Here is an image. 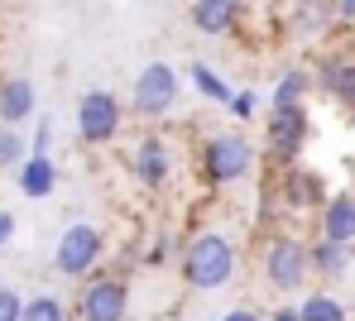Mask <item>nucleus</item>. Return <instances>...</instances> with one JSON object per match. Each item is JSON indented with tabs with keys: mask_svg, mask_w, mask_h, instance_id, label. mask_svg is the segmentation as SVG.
<instances>
[{
	"mask_svg": "<svg viewBox=\"0 0 355 321\" xmlns=\"http://www.w3.org/2000/svg\"><path fill=\"white\" fill-rule=\"evenodd\" d=\"M240 268V250L226 230H192L182 235V255H178V273L187 288L197 293H216L236 278Z\"/></svg>",
	"mask_w": 355,
	"mask_h": 321,
	"instance_id": "f257e3e1",
	"label": "nucleus"
},
{
	"mask_svg": "<svg viewBox=\"0 0 355 321\" xmlns=\"http://www.w3.org/2000/svg\"><path fill=\"white\" fill-rule=\"evenodd\" d=\"M254 163H259V149H254V139H250L240 125L207 134V139H202V149H197L202 183H207V187H216V192H231V187H240V183H250Z\"/></svg>",
	"mask_w": 355,
	"mask_h": 321,
	"instance_id": "f03ea898",
	"label": "nucleus"
},
{
	"mask_svg": "<svg viewBox=\"0 0 355 321\" xmlns=\"http://www.w3.org/2000/svg\"><path fill=\"white\" fill-rule=\"evenodd\" d=\"M259 268H264L269 293H297V288L312 278V240H302L293 230H274V235L264 240Z\"/></svg>",
	"mask_w": 355,
	"mask_h": 321,
	"instance_id": "7ed1b4c3",
	"label": "nucleus"
},
{
	"mask_svg": "<svg viewBox=\"0 0 355 321\" xmlns=\"http://www.w3.org/2000/svg\"><path fill=\"white\" fill-rule=\"evenodd\" d=\"M312 144V111L307 106H269L264 116V154L274 168H293L302 163Z\"/></svg>",
	"mask_w": 355,
	"mask_h": 321,
	"instance_id": "20e7f679",
	"label": "nucleus"
},
{
	"mask_svg": "<svg viewBox=\"0 0 355 321\" xmlns=\"http://www.w3.org/2000/svg\"><path fill=\"white\" fill-rule=\"evenodd\" d=\"M101 259H106V235L92 221H72L53 245V268L72 283H87L92 273H101Z\"/></svg>",
	"mask_w": 355,
	"mask_h": 321,
	"instance_id": "39448f33",
	"label": "nucleus"
},
{
	"mask_svg": "<svg viewBox=\"0 0 355 321\" xmlns=\"http://www.w3.org/2000/svg\"><path fill=\"white\" fill-rule=\"evenodd\" d=\"M125 134V106H120L116 91L106 86H92L77 96V139L87 149H106Z\"/></svg>",
	"mask_w": 355,
	"mask_h": 321,
	"instance_id": "423d86ee",
	"label": "nucleus"
},
{
	"mask_svg": "<svg viewBox=\"0 0 355 321\" xmlns=\"http://www.w3.org/2000/svg\"><path fill=\"white\" fill-rule=\"evenodd\" d=\"M178 96H182V77L173 63H149L139 67L135 86H130V111L139 120H164L178 111Z\"/></svg>",
	"mask_w": 355,
	"mask_h": 321,
	"instance_id": "0eeeda50",
	"label": "nucleus"
},
{
	"mask_svg": "<svg viewBox=\"0 0 355 321\" xmlns=\"http://www.w3.org/2000/svg\"><path fill=\"white\" fill-rule=\"evenodd\" d=\"M130 293L125 273H92L77 288V321H130Z\"/></svg>",
	"mask_w": 355,
	"mask_h": 321,
	"instance_id": "6e6552de",
	"label": "nucleus"
},
{
	"mask_svg": "<svg viewBox=\"0 0 355 321\" xmlns=\"http://www.w3.org/2000/svg\"><path fill=\"white\" fill-rule=\"evenodd\" d=\"M312 82L341 116L355 120V48H322L312 58Z\"/></svg>",
	"mask_w": 355,
	"mask_h": 321,
	"instance_id": "1a4fd4ad",
	"label": "nucleus"
},
{
	"mask_svg": "<svg viewBox=\"0 0 355 321\" xmlns=\"http://www.w3.org/2000/svg\"><path fill=\"white\" fill-rule=\"evenodd\" d=\"M130 173H135V183L144 187V192H168L173 187V144L164 139V134H144L139 144H135V158H130Z\"/></svg>",
	"mask_w": 355,
	"mask_h": 321,
	"instance_id": "9d476101",
	"label": "nucleus"
},
{
	"mask_svg": "<svg viewBox=\"0 0 355 321\" xmlns=\"http://www.w3.org/2000/svg\"><path fill=\"white\" fill-rule=\"evenodd\" d=\"M279 201L307 216V211H322L331 201V187L322 178V168H307V163H293V168H279Z\"/></svg>",
	"mask_w": 355,
	"mask_h": 321,
	"instance_id": "9b49d317",
	"label": "nucleus"
},
{
	"mask_svg": "<svg viewBox=\"0 0 355 321\" xmlns=\"http://www.w3.org/2000/svg\"><path fill=\"white\" fill-rule=\"evenodd\" d=\"M336 29H341V24H336V5H331V0H293V10H288V34H293L297 44H327Z\"/></svg>",
	"mask_w": 355,
	"mask_h": 321,
	"instance_id": "f8f14e48",
	"label": "nucleus"
},
{
	"mask_svg": "<svg viewBox=\"0 0 355 321\" xmlns=\"http://www.w3.org/2000/svg\"><path fill=\"white\" fill-rule=\"evenodd\" d=\"M245 19V0H192L187 5V24L207 39H226L236 34Z\"/></svg>",
	"mask_w": 355,
	"mask_h": 321,
	"instance_id": "ddd939ff",
	"label": "nucleus"
},
{
	"mask_svg": "<svg viewBox=\"0 0 355 321\" xmlns=\"http://www.w3.org/2000/svg\"><path fill=\"white\" fill-rule=\"evenodd\" d=\"M34 111H39V91H34V82L29 77H5L0 82V125H24V120H34Z\"/></svg>",
	"mask_w": 355,
	"mask_h": 321,
	"instance_id": "4468645a",
	"label": "nucleus"
},
{
	"mask_svg": "<svg viewBox=\"0 0 355 321\" xmlns=\"http://www.w3.org/2000/svg\"><path fill=\"white\" fill-rule=\"evenodd\" d=\"M317 226H322V240L355 245V192H331V201L317 211Z\"/></svg>",
	"mask_w": 355,
	"mask_h": 321,
	"instance_id": "2eb2a0df",
	"label": "nucleus"
},
{
	"mask_svg": "<svg viewBox=\"0 0 355 321\" xmlns=\"http://www.w3.org/2000/svg\"><path fill=\"white\" fill-rule=\"evenodd\" d=\"M15 187L29 196V201L53 196V187H58V163H53V154H29V158L19 163V173H15Z\"/></svg>",
	"mask_w": 355,
	"mask_h": 321,
	"instance_id": "dca6fc26",
	"label": "nucleus"
},
{
	"mask_svg": "<svg viewBox=\"0 0 355 321\" xmlns=\"http://www.w3.org/2000/svg\"><path fill=\"white\" fill-rule=\"evenodd\" d=\"M312 91H317L312 67H284V72H279V82H274L269 106H307V96H312Z\"/></svg>",
	"mask_w": 355,
	"mask_h": 321,
	"instance_id": "f3484780",
	"label": "nucleus"
},
{
	"mask_svg": "<svg viewBox=\"0 0 355 321\" xmlns=\"http://www.w3.org/2000/svg\"><path fill=\"white\" fill-rule=\"evenodd\" d=\"M351 259H355V245H336V240H322V235L312 240V273L327 278V283L341 278L351 268Z\"/></svg>",
	"mask_w": 355,
	"mask_h": 321,
	"instance_id": "a211bd4d",
	"label": "nucleus"
},
{
	"mask_svg": "<svg viewBox=\"0 0 355 321\" xmlns=\"http://www.w3.org/2000/svg\"><path fill=\"white\" fill-rule=\"evenodd\" d=\"M187 82H192V86H197V96H202V101H211V106H226V101L236 96V91H231V82H226L216 67L197 63V58L187 63Z\"/></svg>",
	"mask_w": 355,
	"mask_h": 321,
	"instance_id": "6ab92c4d",
	"label": "nucleus"
},
{
	"mask_svg": "<svg viewBox=\"0 0 355 321\" xmlns=\"http://www.w3.org/2000/svg\"><path fill=\"white\" fill-rule=\"evenodd\" d=\"M297 312H302V321H351V307L336 293H307L297 302Z\"/></svg>",
	"mask_w": 355,
	"mask_h": 321,
	"instance_id": "aec40b11",
	"label": "nucleus"
},
{
	"mask_svg": "<svg viewBox=\"0 0 355 321\" xmlns=\"http://www.w3.org/2000/svg\"><path fill=\"white\" fill-rule=\"evenodd\" d=\"M24 158H29V139L15 125H0V168H5V173H19Z\"/></svg>",
	"mask_w": 355,
	"mask_h": 321,
	"instance_id": "412c9836",
	"label": "nucleus"
},
{
	"mask_svg": "<svg viewBox=\"0 0 355 321\" xmlns=\"http://www.w3.org/2000/svg\"><path fill=\"white\" fill-rule=\"evenodd\" d=\"M19 321H67V302L53 297V293H34V297H24V317Z\"/></svg>",
	"mask_w": 355,
	"mask_h": 321,
	"instance_id": "4be33fe9",
	"label": "nucleus"
},
{
	"mask_svg": "<svg viewBox=\"0 0 355 321\" xmlns=\"http://www.w3.org/2000/svg\"><path fill=\"white\" fill-rule=\"evenodd\" d=\"M178 255H182V240H178L173 230H159V235L149 240V250H144V264H149V268H164V264H173Z\"/></svg>",
	"mask_w": 355,
	"mask_h": 321,
	"instance_id": "5701e85b",
	"label": "nucleus"
},
{
	"mask_svg": "<svg viewBox=\"0 0 355 321\" xmlns=\"http://www.w3.org/2000/svg\"><path fill=\"white\" fill-rule=\"evenodd\" d=\"M226 111H231V120H236V125H250V120H254V111H259V91L240 86L236 96L226 101Z\"/></svg>",
	"mask_w": 355,
	"mask_h": 321,
	"instance_id": "b1692460",
	"label": "nucleus"
},
{
	"mask_svg": "<svg viewBox=\"0 0 355 321\" xmlns=\"http://www.w3.org/2000/svg\"><path fill=\"white\" fill-rule=\"evenodd\" d=\"M53 149V120L44 116L39 125H34V134H29V154H49Z\"/></svg>",
	"mask_w": 355,
	"mask_h": 321,
	"instance_id": "393cba45",
	"label": "nucleus"
},
{
	"mask_svg": "<svg viewBox=\"0 0 355 321\" xmlns=\"http://www.w3.org/2000/svg\"><path fill=\"white\" fill-rule=\"evenodd\" d=\"M24 317V297L15 288H0V321H19Z\"/></svg>",
	"mask_w": 355,
	"mask_h": 321,
	"instance_id": "a878e982",
	"label": "nucleus"
},
{
	"mask_svg": "<svg viewBox=\"0 0 355 321\" xmlns=\"http://www.w3.org/2000/svg\"><path fill=\"white\" fill-rule=\"evenodd\" d=\"M331 5H336V24L355 29V0H331Z\"/></svg>",
	"mask_w": 355,
	"mask_h": 321,
	"instance_id": "bb28decb",
	"label": "nucleus"
},
{
	"mask_svg": "<svg viewBox=\"0 0 355 321\" xmlns=\"http://www.w3.org/2000/svg\"><path fill=\"white\" fill-rule=\"evenodd\" d=\"M221 321H269V317H259L254 307H231V312H221Z\"/></svg>",
	"mask_w": 355,
	"mask_h": 321,
	"instance_id": "cd10ccee",
	"label": "nucleus"
},
{
	"mask_svg": "<svg viewBox=\"0 0 355 321\" xmlns=\"http://www.w3.org/2000/svg\"><path fill=\"white\" fill-rule=\"evenodd\" d=\"M10 240H15V216H10V211H0V250H5Z\"/></svg>",
	"mask_w": 355,
	"mask_h": 321,
	"instance_id": "c85d7f7f",
	"label": "nucleus"
},
{
	"mask_svg": "<svg viewBox=\"0 0 355 321\" xmlns=\"http://www.w3.org/2000/svg\"><path fill=\"white\" fill-rule=\"evenodd\" d=\"M269 321H302V312L288 302V307H274V317H269Z\"/></svg>",
	"mask_w": 355,
	"mask_h": 321,
	"instance_id": "c756f323",
	"label": "nucleus"
}]
</instances>
